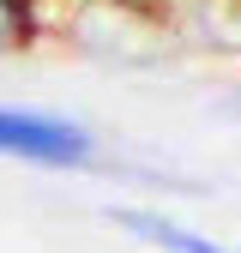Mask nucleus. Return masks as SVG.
I'll return each instance as SVG.
<instances>
[{
    "label": "nucleus",
    "mask_w": 241,
    "mask_h": 253,
    "mask_svg": "<svg viewBox=\"0 0 241 253\" xmlns=\"http://www.w3.org/2000/svg\"><path fill=\"white\" fill-rule=\"evenodd\" d=\"M0 157L37 163V169H90L97 163V139H90V126H79L67 115L0 103Z\"/></svg>",
    "instance_id": "nucleus-1"
},
{
    "label": "nucleus",
    "mask_w": 241,
    "mask_h": 253,
    "mask_svg": "<svg viewBox=\"0 0 241 253\" xmlns=\"http://www.w3.org/2000/svg\"><path fill=\"white\" fill-rule=\"evenodd\" d=\"M115 223L133 229V235L151 241V247H163V253H235V247H217L211 235L175 223V217H157V211H115Z\"/></svg>",
    "instance_id": "nucleus-2"
},
{
    "label": "nucleus",
    "mask_w": 241,
    "mask_h": 253,
    "mask_svg": "<svg viewBox=\"0 0 241 253\" xmlns=\"http://www.w3.org/2000/svg\"><path fill=\"white\" fill-rule=\"evenodd\" d=\"M42 37V0H0V54H18Z\"/></svg>",
    "instance_id": "nucleus-3"
},
{
    "label": "nucleus",
    "mask_w": 241,
    "mask_h": 253,
    "mask_svg": "<svg viewBox=\"0 0 241 253\" xmlns=\"http://www.w3.org/2000/svg\"><path fill=\"white\" fill-rule=\"evenodd\" d=\"M235 6H241V0H235Z\"/></svg>",
    "instance_id": "nucleus-4"
}]
</instances>
